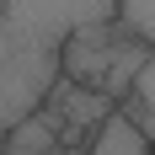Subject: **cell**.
<instances>
[{"label":"cell","instance_id":"5","mask_svg":"<svg viewBox=\"0 0 155 155\" xmlns=\"http://www.w3.org/2000/svg\"><path fill=\"white\" fill-rule=\"evenodd\" d=\"M123 107L134 112L144 128H150V139H155V43H150V54H144V64H139V75H134V86H128Z\"/></svg>","mask_w":155,"mask_h":155},{"label":"cell","instance_id":"1","mask_svg":"<svg viewBox=\"0 0 155 155\" xmlns=\"http://www.w3.org/2000/svg\"><path fill=\"white\" fill-rule=\"evenodd\" d=\"M118 16V0H0V139L48 107L64 80V43Z\"/></svg>","mask_w":155,"mask_h":155},{"label":"cell","instance_id":"2","mask_svg":"<svg viewBox=\"0 0 155 155\" xmlns=\"http://www.w3.org/2000/svg\"><path fill=\"white\" fill-rule=\"evenodd\" d=\"M144 54H150V43L134 38L118 16H107V21L80 27L64 43V75L80 80V86L107 91L112 102H123L128 86H134V75H139V64H144Z\"/></svg>","mask_w":155,"mask_h":155},{"label":"cell","instance_id":"4","mask_svg":"<svg viewBox=\"0 0 155 155\" xmlns=\"http://www.w3.org/2000/svg\"><path fill=\"white\" fill-rule=\"evenodd\" d=\"M59 112L54 107H38V112H27L16 128H5V144L0 150H59L64 144V134H59Z\"/></svg>","mask_w":155,"mask_h":155},{"label":"cell","instance_id":"3","mask_svg":"<svg viewBox=\"0 0 155 155\" xmlns=\"http://www.w3.org/2000/svg\"><path fill=\"white\" fill-rule=\"evenodd\" d=\"M86 150H96V155H150L155 139H150V128L118 102V107L96 123V134H86Z\"/></svg>","mask_w":155,"mask_h":155},{"label":"cell","instance_id":"6","mask_svg":"<svg viewBox=\"0 0 155 155\" xmlns=\"http://www.w3.org/2000/svg\"><path fill=\"white\" fill-rule=\"evenodd\" d=\"M118 21H123L134 38L155 43V0H118Z\"/></svg>","mask_w":155,"mask_h":155}]
</instances>
